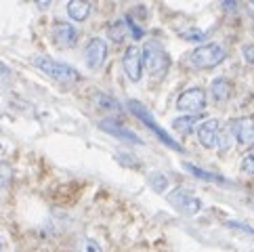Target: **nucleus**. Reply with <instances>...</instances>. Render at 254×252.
<instances>
[{
	"mask_svg": "<svg viewBox=\"0 0 254 252\" xmlns=\"http://www.w3.org/2000/svg\"><path fill=\"white\" fill-rule=\"evenodd\" d=\"M32 63L36 69H40L44 76L53 78L59 84H76L82 80V76L78 74V69H74L69 63H63V61L53 59L49 55H34Z\"/></svg>",
	"mask_w": 254,
	"mask_h": 252,
	"instance_id": "f257e3e1",
	"label": "nucleus"
},
{
	"mask_svg": "<svg viewBox=\"0 0 254 252\" xmlns=\"http://www.w3.org/2000/svg\"><path fill=\"white\" fill-rule=\"evenodd\" d=\"M227 59V49L221 42H206L195 47L185 57V63L193 69H212Z\"/></svg>",
	"mask_w": 254,
	"mask_h": 252,
	"instance_id": "f03ea898",
	"label": "nucleus"
},
{
	"mask_svg": "<svg viewBox=\"0 0 254 252\" xmlns=\"http://www.w3.org/2000/svg\"><path fill=\"white\" fill-rule=\"evenodd\" d=\"M141 51H143L145 69H147L153 78H162V76H164L168 65H170V59H168L166 49L162 47L158 40H147V42L143 44Z\"/></svg>",
	"mask_w": 254,
	"mask_h": 252,
	"instance_id": "7ed1b4c3",
	"label": "nucleus"
},
{
	"mask_svg": "<svg viewBox=\"0 0 254 252\" xmlns=\"http://www.w3.org/2000/svg\"><path fill=\"white\" fill-rule=\"evenodd\" d=\"M128 110H130L134 116H137V118H139V120H141L145 126H147V128H149L153 134H156V137H158L162 143H164L166 147L175 149V151H183V147H181L179 143H177L175 139H172L170 134H168L164 128H162V126H160L156 120H153V116L147 112V107H145V105H141L139 101H134V99H130V101H128Z\"/></svg>",
	"mask_w": 254,
	"mask_h": 252,
	"instance_id": "20e7f679",
	"label": "nucleus"
},
{
	"mask_svg": "<svg viewBox=\"0 0 254 252\" xmlns=\"http://www.w3.org/2000/svg\"><path fill=\"white\" fill-rule=\"evenodd\" d=\"M168 202L172 204V208H177L183 214H189V217H193V214H197L204 208V202L199 200L193 191H189V189H185V187H179V189H175V191H170Z\"/></svg>",
	"mask_w": 254,
	"mask_h": 252,
	"instance_id": "39448f33",
	"label": "nucleus"
},
{
	"mask_svg": "<svg viewBox=\"0 0 254 252\" xmlns=\"http://www.w3.org/2000/svg\"><path fill=\"white\" fill-rule=\"evenodd\" d=\"M204 107H206V91L199 86L187 88V91H183L177 97V110L183 112V114L195 116V114L202 112Z\"/></svg>",
	"mask_w": 254,
	"mask_h": 252,
	"instance_id": "423d86ee",
	"label": "nucleus"
},
{
	"mask_svg": "<svg viewBox=\"0 0 254 252\" xmlns=\"http://www.w3.org/2000/svg\"><path fill=\"white\" fill-rule=\"evenodd\" d=\"M122 67H124V74L128 76V80H132V82H139V80L143 78V71H145L141 47H137V44H130V47L124 51Z\"/></svg>",
	"mask_w": 254,
	"mask_h": 252,
	"instance_id": "0eeeda50",
	"label": "nucleus"
},
{
	"mask_svg": "<svg viewBox=\"0 0 254 252\" xmlns=\"http://www.w3.org/2000/svg\"><path fill=\"white\" fill-rule=\"evenodd\" d=\"M107 51L110 49H107V42L103 38H90L84 47V53H82L86 67L93 69V71L101 69L105 59H107Z\"/></svg>",
	"mask_w": 254,
	"mask_h": 252,
	"instance_id": "6e6552de",
	"label": "nucleus"
},
{
	"mask_svg": "<svg viewBox=\"0 0 254 252\" xmlns=\"http://www.w3.org/2000/svg\"><path fill=\"white\" fill-rule=\"evenodd\" d=\"M229 130L238 145L246 147L254 143V118L252 116H242V118H233L229 124Z\"/></svg>",
	"mask_w": 254,
	"mask_h": 252,
	"instance_id": "1a4fd4ad",
	"label": "nucleus"
},
{
	"mask_svg": "<svg viewBox=\"0 0 254 252\" xmlns=\"http://www.w3.org/2000/svg\"><path fill=\"white\" fill-rule=\"evenodd\" d=\"M51 36L55 40L57 47H63V49H71L78 44V38H80V32L74 23L69 21H55L51 28Z\"/></svg>",
	"mask_w": 254,
	"mask_h": 252,
	"instance_id": "9d476101",
	"label": "nucleus"
},
{
	"mask_svg": "<svg viewBox=\"0 0 254 252\" xmlns=\"http://www.w3.org/2000/svg\"><path fill=\"white\" fill-rule=\"evenodd\" d=\"M197 141L206 149H214L219 141V120L216 118H204L197 126Z\"/></svg>",
	"mask_w": 254,
	"mask_h": 252,
	"instance_id": "9b49d317",
	"label": "nucleus"
},
{
	"mask_svg": "<svg viewBox=\"0 0 254 252\" xmlns=\"http://www.w3.org/2000/svg\"><path fill=\"white\" fill-rule=\"evenodd\" d=\"M99 128L105 130V132H110L112 137L120 139V141L132 143V145H139V143H141V139L137 137V134H134L130 128H126V126H124V124H120L118 120H110V118H105V120L99 122Z\"/></svg>",
	"mask_w": 254,
	"mask_h": 252,
	"instance_id": "f8f14e48",
	"label": "nucleus"
},
{
	"mask_svg": "<svg viewBox=\"0 0 254 252\" xmlns=\"http://www.w3.org/2000/svg\"><path fill=\"white\" fill-rule=\"evenodd\" d=\"M208 93H210V99L214 103H223L229 99L231 95V82L227 80L225 76H219V78H214L212 82H210V88H208Z\"/></svg>",
	"mask_w": 254,
	"mask_h": 252,
	"instance_id": "ddd939ff",
	"label": "nucleus"
},
{
	"mask_svg": "<svg viewBox=\"0 0 254 252\" xmlns=\"http://www.w3.org/2000/svg\"><path fill=\"white\" fill-rule=\"evenodd\" d=\"M202 120L204 118L199 114H195V116H189V114L177 116V118L172 120V128H175L179 134H191L193 130H197V126H199Z\"/></svg>",
	"mask_w": 254,
	"mask_h": 252,
	"instance_id": "4468645a",
	"label": "nucleus"
},
{
	"mask_svg": "<svg viewBox=\"0 0 254 252\" xmlns=\"http://www.w3.org/2000/svg\"><path fill=\"white\" fill-rule=\"evenodd\" d=\"M183 166H185V170H187L189 175L202 179V181H210V183H219V185H231L229 179H225L223 175H216V173H210V170H204V168L191 164V162H183Z\"/></svg>",
	"mask_w": 254,
	"mask_h": 252,
	"instance_id": "2eb2a0df",
	"label": "nucleus"
},
{
	"mask_svg": "<svg viewBox=\"0 0 254 252\" xmlns=\"http://www.w3.org/2000/svg\"><path fill=\"white\" fill-rule=\"evenodd\" d=\"M65 11H67L69 19L82 23V21H86V17L90 15V11H93V6H90V2H84V0H71V2H67Z\"/></svg>",
	"mask_w": 254,
	"mask_h": 252,
	"instance_id": "dca6fc26",
	"label": "nucleus"
},
{
	"mask_svg": "<svg viewBox=\"0 0 254 252\" xmlns=\"http://www.w3.org/2000/svg\"><path fill=\"white\" fill-rule=\"evenodd\" d=\"M13 183V168L8 162H0V191H8Z\"/></svg>",
	"mask_w": 254,
	"mask_h": 252,
	"instance_id": "f3484780",
	"label": "nucleus"
},
{
	"mask_svg": "<svg viewBox=\"0 0 254 252\" xmlns=\"http://www.w3.org/2000/svg\"><path fill=\"white\" fill-rule=\"evenodd\" d=\"M181 38H183V40H189V42H202V44H206L208 34H206V30L189 28V30H183V32H181Z\"/></svg>",
	"mask_w": 254,
	"mask_h": 252,
	"instance_id": "a211bd4d",
	"label": "nucleus"
},
{
	"mask_svg": "<svg viewBox=\"0 0 254 252\" xmlns=\"http://www.w3.org/2000/svg\"><path fill=\"white\" fill-rule=\"evenodd\" d=\"M110 36H112V40L114 42H122L126 36H128V30H126V23L124 19H118L110 25Z\"/></svg>",
	"mask_w": 254,
	"mask_h": 252,
	"instance_id": "6ab92c4d",
	"label": "nucleus"
},
{
	"mask_svg": "<svg viewBox=\"0 0 254 252\" xmlns=\"http://www.w3.org/2000/svg\"><path fill=\"white\" fill-rule=\"evenodd\" d=\"M231 143H233V134L229 130V126H225V130H219V141H216V147H219L221 154L231 149Z\"/></svg>",
	"mask_w": 254,
	"mask_h": 252,
	"instance_id": "aec40b11",
	"label": "nucleus"
},
{
	"mask_svg": "<svg viewBox=\"0 0 254 252\" xmlns=\"http://www.w3.org/2000/svg\"><path fill=\"white\" fill-rule=\"evenodd\" d=\"M95 99L99 101V105H101L103 110H110V112H122V105L118 103L114 97H107V95H103V93H97V95H95Z\"/></svg>",
	"mask_w": 254,
	"mask_h": 252,
	"instance_id": "412c9836",
	"label": "nucleus"
},
{
	"mask_svg": "<svg viewBox=\"0 0 254 252\" xmlns=\"http://www.w3.org/2000/svg\"><path fill=\"white\" fill-rule=\"evenodd\" d=\"M147 183H149V187L156 189V191H164V189L168 187V179H166V175H162V173H151L147 177Z\"/></svg>",
	"mask_w": 254,
	"mask_h": 252,
	"instance_id": "4be33fe9",
	"label": "nucleus"
},
{
	"mask_svg": "<svg viewBox=\"0 0 254 252\" xmlns=\"http://www.w3.org/2000/svg\"><path fill=\"white\" fill-rule=\"evenodd\" d=\"M78 252H103V248L99 246V242H97V240H93V238H84L82 242H80Z\"/></svg>",
	"mask_w": 254,
	"mask_h": 252,
	"instance_id": "5701e85b",
	"label": "nucleus"
},
{
	"mask_svg": "<svg viewBox=\"0 0 254 252\" xmlns=\"http://www.w3.org/2000/svg\"><path fill=\"white\" fill-rule=\"evenodd\" d=\"M227 227H229V229H235V231H240V233H246L248 238H252V240H254V229L250 227V225H246V223H238V221H227Z\"/></svg>",
	"mask_w": 254,
	"mask_h": 252,
	"instance_id": "b1692460",
	"label": "nucleus"
},
{
	"mask_svg": "<svg viewBox=\"0 0 254 252\" xmlns=\"http://www.w3.org/2000/svg\"><path fill=\"white\" fill-rule=\"evenodd\" d=\"M124 23H126V30H128V36H132L134 40L143 38V30H141L139 25H137V23H134V21L130 19V17H126V19H124Z\"/></svg>",
	"mask_w": 254,
	"mask_h": 252,
	"instance_id": "393cba45",
	"label": "nucleus"
},
{
	"mask_svg": "<svg viewBox=\"0 0 254 252\" xmlns=\"http://www.w3.org/2000/svg\"><path fill=\"white\" fill-rule=\"evenodd\" d=\"M242 170L246 175H254V154H248L242 160Z\"/></svg>",
	"mask_w": 254,
	"mask_h": 252,
	"instance_id": "a878e982",
	"label": "nucleus"
},
{
	"mask_svg": "<svg viewBox=\"0 0 254 252\" xmlns=\"http://www.w3.org/2000/svg\"><path fill=\"white\" fill-rule=\"evenodd\" d=\"M242 53H244V59L248 63H254V44H244Z\"/></svg>",
	"mask_w": 254,
	"mask_h": 252,
	"instance_id": "bb28decb",
	"label": "nucleus"
},
{
	"mask_svg": "<svg viewBox=\"0 0 254 252\" xmlns=\"http://www.w3.org/2000/svg\"><path fill=\"white\" fill-rule=\"evenodd\" d=\"M223 8H225V11H235V8H238V4H235L233 0H227V2H223Z\"/></svg>",
	"mask_w": 254,
	"mask_h": 252,
	"instance_id": "cd10ccee",
	"label": "nucleus"
},
{
	"mask_svg": "<svg viewBox=\"0 0 254 252\" xmlns=\"http://www.w3.org/2000/svg\"><path fill=\"white\" fill-rule=\"evenodd\" d=\"M8 74H11V67H8L6 63L0 61V76H8Z\"/></svg>",
	"mask_w": 254,
	"mask_h": 252,
	"instance_id": "c85d7f7f",
	"label": "nucleus"
},
{
	"mask_svg": "<svg viewBox=\"0 0 254 252\" xmlns=\"http://www.w3.org/2000/svg\"><path fill=\"white\" fill-rule=\"evenodd\" d=\"M0 252H8V246H6V242H4L2 236H0Z\"/></svg>",
	"mask_w": 254,
	"mask_h": 252,
	"instance_id": "c756f323",
	"label": "nucleus"
},
{
	"mask_svg": "<svg viewBox=\"0 0 254 252\" xmlns=\"http://www.w3.org/2000/svg\"><path fill=\"white\" fill-rule=\"evenodd\" d=\"M38 6H40V8H49V6H51V2H38Z\"/></svg>",
	"mask_w": 254,
	"mask_h": 252,
	"instance_id": "7c9ffc66",
	"label": "nucleus"
},
{
	"mask_svg": "<svg viewBox=\"0 0 254 252\" xmlns=\"http://www.w3.org/2000/svg\"><path fill=\"white\" fill-rule=\"evenodd\" d=\"M252 208H254V202H252Z\"/></svg>",
	"mask_w": 254,
	"mask_h": 252,
	"instance_id": "2f4dec72",
	"label": "nucleus"
},
{
	"mask_svg": "<svg viewBox=\"0 0 254 252\" xmlns=\"http://www.w3.org/2000/svg\"><path fill=\"white\" fill-rule=\"evenodd\" d=\"M252 8H254V2H252Z\"/></svg>",
	"mask_w": 254,
	"mask_h": 252,
	"instance_id": "473e14b6",
	"label": "nucleus"
},
{
	"mask_svg": "<svg viewBox=\"0 0 254 252\" xmlns=\"http://www.w3.org/2000/svg\"><path fill=\"white\" fill-rule=\"evenodd\" d=\"M252 147H254V143H252Z\"/></svg>",
	"mask_w": 254,
	"mask_h": 252,
	"instance_id": "72a5a7b5",
	"label": "nucleus"
}]
</instances>
